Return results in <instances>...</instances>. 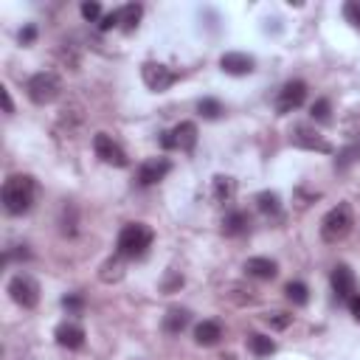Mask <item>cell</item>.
<instances>
[{
    "mask_svg": "<svg viewBox=\"0 0 360 360\" xmlns=\"http://www.w3.org/2000/svg\"><path fill=\"white\" fill-rule=\"evenodd\" d=\"M34 202V180L28 174H11L3 183V208L14 217L25 214Z\"/></svg>",
    "mask_w": 360,
    "mask_h": 360,
    "instance_id": "obj_1",
    "label": "cell"
},
{
    "mask_svg": "<svg viewBox=\"0 0 360 360\" xmlns=\"http://www.w3.org/2000/svg\"><path fill=\"white\" fill-rule=\"evenodd\" d=\"M152 239H155V233H152L149 225H143V222H127L121 228V233H118L115 250L124 259H135V256H143L146 253V248L152 245Z\"/></svg>",
    "mask_w": 360,
    "mask_h": 360,
    "instance_id": "obj_2",
    "label": "cell"
},
{
    "mask_svg": "<svg viewBox=\"0 0 360 360\" xmlns=\"http://www.w3.org/2000/svg\"><path fill=\"white\" fill-rule=\"evenodd\" d=\"M354 219H352V205L349 202H338L335 208H329L321 219V239L329 245H338L340 239L349 236Z\"/></svg>",
    "mask_w": 360,
    "mask_h": 360,
    "instance_id": "obj_3",
    "label": "cell"
},
{
    "mask_svg": "<svg viewBox=\"0 0 360 360\" xmlns=\"http://www.w3.org/2000/svg\"><path fill=\"white\" fill-rule=\"evenodd\" d=\"M25 90H28V98H31L34 104H51V101L59 96L62 84H59L56 73H51V70H42V73H34V76L28 79Z\"/></svg>",
    "mask_w": 360,
    "mask_h": 360,
    "instance_id": "obj_4",
    "label": "cell"
},
{
    "mask_svg": "<svg viewBox=\"0 0 360 360\" xmlns=\"http://www.w3.org/2000/svg\"><path fill=\"white\" fill-rule=\"evenodd\" d=\"M6 290H8L11 301H14V304H20L22 309H34V307L39 304V284H37L31 276H25V273L11 276Z\"/></svg>",
    "mask_w": 360,
    "mask_h": 360,
    "instance_id": "obj_5",
    "label": "cell"
},
{
    "mask_svg": "<svg viewBox=\"0 0 360 360\" xmlns=\"http://www.w3.org/2000/svg\"><path fill=\"white\" fill-rule=\"evenodd\" d=\"M163 149H180V152H191L197 146V124L194 121H180L174 129L163 132L160 138Z\"/></svg>",
    "mask_w": 360,
    "mask_h": 360,
    "instance_id": "obj_6",
    "label": "cell"
},
{
    "mask_svg": "<svg viewBox=\"0 0 360 360\" xmlns=\"http://www.w3.org/2000/svg\"><path fill=\"white\" fill-rule=\"evenodd\" d=\"M141 79H143V84L149 90L160 93V90H166V87H172L177 82V73L172 68L160 65V62H143L141 65Z\"/></svg>",
    "mask_w": 360,
    "mask_h": 360,
    "instance_id": "obj_7",
    "label": "cell"
},
{
    "mask_svg": "<svg viewBox=\"0 0 360 360\" xmlns=\"http://www.w3.org/2000/svg\"><path fill=\"white\" fill-rule=\"evenodd\" d=\"M304 98H307V84L298 82V79H295V82H287V84L278 90V96H276V110H278V115L298 110V107L304 104Z\"/></svg>",
    "mask_w": 360,
    "mask_h": 360,
    "instance_id": "obj_8",
    "label": "cell"
},
{
    "mask_svg": "<svg viewBox=\"0 0 360 360\" xmlns=\"http://www.w3.org/2000/svg\"><path fill=\"white\" fill-rule=\"evenodd\" d=\"M93 149H96V155L104 160V163H110V166H118V169H124L129 160H127V152L107 135V132H98L96 138H93Z\"/></svg>",
    "mask_w": 360,
    "mask_h": 360,
    "instance_id": "obj_9",
    "label": "cell"
},
{
    "mask_svg": "<svg viewBox=\"0 0 360 360\" xmlns=\"http://www.w3.org/2000/svg\"><path fill=\"white\" fill-rule=\"evenodd\" d=\"M169 172H172V163H169L166 158H149V160H143L141 169H138V183H141V186H155V183L163 180Z\"/></svg>",
    "mask_w": 360,
    "mask_h": 360,
    "instance_id": "obj_10",
    "label": "cell"
},
{
    "mask_svg": "<svg viewBox=\"0 0 360 360\" xmlns=\"http://www.w3.org/2000/svg\"><path fill=\"white\" fill-rule=\"evenodd\" d=\"M53 338H56V343L62 349H82L84 346V329L76 321H62L53 329Z\"/></svg>",
    "mask_w": 360,
    "mask_h": 360,
    "instance_id": "obj_11",
    "label": "cell"
},
{
    "mask_svg": "<svg viewBox=\"0 0 360 360\" xmlns=\"http://www.w3.org/2000/svg\"><path fill=\"white\" fill-rule=\"evenodd\" d=\"M295 146L301 149H315V152H332L329 141H323V135H318L312 127H295L292 129V138H290Z\"/></svg>",
    "mask_w": 360,
    "mask_h": 360,
    "instance_id": "obj_12",
    "label": "cell"
},
{
    "mask_svg": "<svg viewBox=\"0 0 360 360\" xmlns=\"http://www.w3.org/2000/svg\"><path fill=\"white\" fill-rule=\"evenodd\" d=\"M219 68H222L225 73H231V76H245V73L253 70V56L239 53V51H228V53H222Z\"/></svg>",
    "mask_w": 360,
    "mask_h": 360,
    "instance_id": "obj_13",
    "label": "cell"
},
{
    "mask_svg": "<svg viewBox=\"0 0 360 360\" xmlns=\"http://www.w3.org/2000/svg\"><path fill=\"white\" fill-rule=\"evenodd\" d=\"M329 281H332V290H335L338 298H352V295H354V273H352L346 264H338V267L332 270Z\"/></svg>",
    "mask_w": 360,
    "mask_h": 360,
    "instance_id": "obj_14",
    "label": "cell"
},
{
    "mask_svg": "<svg viewBox=\"0 0 360 360\" xmlns=\"http://www.w3.org/2000/svg\"><path fill=\"white\" fill-rule=\"evenodd\" d=\"M245 270H248V276H253V278L270 281V278H276L278 264H276L273 259H267V256H253V259L245 262Z\"/></svg>",
    "mask_w": 360,
    "mask_h": 360,
    "instance_id": "obj_15",
    "label": "cell"
},
{
    "mask_svg": "<svg viewBox=\"0 0 360 360\" xmlns=\"http://www.w3.org/2000/svg\"><path fill=\"white\" fill-rule=\"evenodd\" d=\"M219 338H222V326L217 321H202L194 326V340L200 346H214V343H219Z\"/></svg>",
    "mask_w": 360,
    "mask_h": 360,
    "instance_id": "obj_16",
    "label": "cell"
},
{
    "mask_svg": "<svg viewBox=\"0 0 360 360\" xmlns=\"http://www.w3.org/2000/svg\"><path fill=\"white\" fill-rule=\"evenodd\" d=\"M250 228V217L245 214V211H231V214H225V219H222V231L228 233V236H239V233H245Z\"/></svg>",
    "mask_w": 360,
    "mask_h": 360,
    "instance_id": "obj_17",
    "label": "cell"
},
{
    "mask_svg": "<svg viewBox=\"0 0 360 360\" xmlns=\"http://www.w3.org/2000/svg\"><path fill=\"white\" fill-rule=\"evenodd\" d=\"M188 321H191V315H188V309H169L166 315H163V329L169 332V335H180L186 326H188Z\"/></svg>",
    "mask_w": 360,
    "mask_h": 360,
    "instance_id": "obj_18",
    "label": "cell"
},
{
    "mask_svg": "<svg viewBox=\"0 0 360 360\" xmlns=\"http://www.w3.org/2000/svg\"><path fill=\"white\" fill-rule=\"evenodd\" d=\"M141 14H143V6H141V3H127V6L118 8V25H121L124 31H135Z\"/></svg>",
    "mask_w": 360,
    "mask_h": 360,
    "instance_id": "obj_19",
    "label": "cell"
},
{
    "mask_svg": "<svg viewBox=\"0 0 360 360\" xmlns=\"http://www.w3.org/2000/svg\"><path fill=\"white\" fill-rule=\"evenodd\" d=\"M248 349L256 354V357H267L276 352V340L267 338V335H248Z\"/></svg>",
    "mask_w": 360,
    "mask_h": 360,
    "instance_id": "obj_20",
    "label": "cell"
},
{
    "mask_svg": "<svg viewBox=\"0 0 360 360\" xmlns=\"http://www.w3.org/2000/svg\"><path fill=\"white\" fill-rule=\"evenodd\" d=\"M233 191H236L233 177H225V174H217L214 177V200L217 202H228L233 197Z\"/></svg>",
    "mask_w": 360,
    "mask_h": 360,
    "instance_id": "obj_21",
    "label": "cell"
},
{
    "mask_svg": "<svg viewBox=\"0 0 360 360\" xmlns=\"http://www.w3.org/2000/svg\"><path fill=\"white\" fill-rule=\"evenodd\" d=\"M256 205H259L262 214H270V217H276L281 211V202H278V194L276 191H259L256 194Z\"/></svg>",
    "mask_w": 360,
    "mask_h": 360,
    "instance_id": "obj_22",
    "label": "cell"
},
{
    "mask_svg": "<svg viewBox=\"0 0 360 360\" xmlns=\"http://www.w3.org/2000/svg\"><path fill=\"white\" fill-rule=\"evenodd\" d=\"M284 295H287L292 304H298V307H304V304L309 301V290H307L304 281H290V284L284 287Z\"/></svg>",
    "mask_w": 360,
    "mask_h": 360,
    "instance_id": "obj_23",
    "label": "cell"
},
{
    "mask_svg": "<svg viewBox=\"0 0 360 360\" xmlns=\"http://www.w3.org/2000/svg\"><path fill=\"white\" fill-rule=\"evenodd\" d=\"M121 259H124V256H115V259H107V262L101 264V278H104V281H118V278L124 276Z\"/></svg>",
    "mask_w": 360,
    "mask_h": 360,
    "instance_id": "obj_24",
    "label": "cell"
},
{
    "mask_svg": "<svg viewBox=\"0 0 360 360\" xmlns=\"http://www.w3.org/2000/svg\"><path fill=\"white\" fill-rule=\"evenodd\" d=\"M197 110H200V115H202V118H211V121H214V118H219V115L225 112V107H222L217 98H200Z\"/></svg>",
    "mask_w": 360,
    "mask_h": 360,
    "instance_id": "obj_25",
    "label": "cell"
},
{
    "mask_svg": "<svg viewBox=\"0 0 360 360\" xmlns=\"http://www.w3.org/2000/svg\"><path fill=\"white\" fill-rule=\"evenodd\" d=\"M264 323H267L270 329H287V326L292 323V315H290V312L276 309V312H267V315H264Z\"/></svg>",
    "mask_w": 360,
    "mask_h": 360,
    "instance_id": "obj_26",
    "label": "cell"
},
{
    "mask_svg": "<svg viewBox=\"0 0 360 360\" xmlns=\"http://www.w3.org/2000/svg\"><path fill=\"white\" fill-rule=\"evenodd\" d=\"M343 17H346L354 28H360V0H349V3L343 6Z\"/></svg>",
    "mask_w": 360,
    "mask_h": 360,
    "instance_id": "obj_27",
    "label": "cell"
},
{
    "mask_svg": "<svg viewBox=\"0 0 360 360\" xmlns=\"http://www.w3.org/2000/svg\"><path fill=\"white\" fill-rule=\"evenodd\" d=\"M312 118L315 121H329V101L326 98H318L312 104Z\"/></svg>",
    "mask_w": 360,
    "mask_h": 360,
    "instance_id": "obj_28",
    "label": "cell"
},
{
    "mask_svg": "<svg viewBox=\"0 0 360 360\" xmlns=\"http://www.w3.org/2000/svg\"><path fill=\"white\" fill-rule=\"evenodd\" d=\"M98 14H101V6L96 3V0H87V3H82V17L84 20H98Z\"/></svg>",
    "mask_w": 360,
    "mask_h": 360,
    "instance_id": "obj_29",
    "label": "cell"
},
{
    "mask_svg": "<svg viewBox=\"0 0 360 360\" xmlns=\"http://www.w3.org/2000/svg\"><path fill=\"white\" fill-rule=\"evenodd\" d=\"M62 307H65L68 312H82L84 301H82L79 295H65V298H62Z\"/></svg>",
    "mask_w": 360,
    "mask_h": 360,
    "instance_id": "obj_30",
    "label": "cell"
},
{
    "mask_svg": "<svg viewBox=\"0 0 360 360\" xmlns=\"http://www.w3.org/2000/svg\"><path fill=\"white\" fill-rule=\"evenodd\" d=\"M115 25H118V11L104 14V17H101V22H98V28H101V31H110V28H115Z\"/></svg>",
    "mask_w": 360,
    "mask_h": 360,
    "instance_id": "obj_31",
    "label": "cell"
},
{
    "mask_svg": "<svg viewBox=\"0 0 360 360\" xmlns=\"http://www.w3.org/2000/svg\"><path fill=\"white\" fill-rule=\"evenodd\" d=\"M349 309H352V315H354V321H360V292L349 298Z\"/></svg>",
    "mask_w": 360,
    "mask_h": 360,
    "instance_id": "obj_32",
    "label": "cell"
},
{
    "mask_svg": "<svg viewBox=\"0 0 360 360\" xmlns=\"http://www.w3.org/2000/svg\"><path fill=\"white\" fill-rule=\"evenodd\" d=\"M34 37H37V31H34V25H28L25 31H20V42H25V45H28V42H34Z\"/></svg>",
    "mask_w": 360,
    "mask_h": 360,
    "instance_id": "obj_33",
    "label": "cell"
},
{
    "mask_svg": "<svg viewBox=\"0 0 360 360\" xmlns=\"http://www.w3.org/2000/svg\"><path fill=\"white\" fill-rule=\"evenodd\" d=\"M0 96H3V107H6V112H14V104H11V96H8V87H0Z\"/></svg>",
    "mask_w": 360,
    "mask_h": 360,
    "instance_id": "obj_34",
    "label": "cell"
}]
</instances>
